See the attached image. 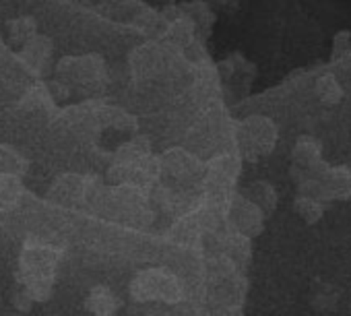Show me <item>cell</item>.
Here are the masks:
<instances>
[{
	"instance_id": "8992f818",
	"label": "cell",
	"mask_w": 351,
	"mask_h": 316,
	"mask_svg": "<svg viewBox=\"0 0 351 316\" xmlns=\"http://www.w3.org/2000/svg\"><path fill=\"white\" fill-rule=\"evenodd\" d=\"M326 166L328 164H324V160H322V147L314 136L304 134L293 143L289 176L295 182V186L318 178Z\"/></svg>"
},
{
	"instance_id": "5bb4252c",
	"label": "cell",
	"mask_w": 351,
	"mask_h": 316,
	"mask_svg": "<svg viewBox=\"0 0 351 316\" xmlns=\"http://www.w3.org/2000/svg\"><path fill=\"white\" fill-rule=\"evenodd\" d=\"M326 211V203L306 197V195H295L293 197V213L306 223V226H316Z\"/></svg>"
},
{
	"instance_id": "ba28073f",
	"label": "cell",
	"mask_w": 351,
	"mask_h": 316,
	"mask_svg": "<svg viewBox=\"0 0 351 316\" xmlns=\"http://www.w3.org/2000/svg\"><path fill=\"white\" fill-rule=\"evenodd\" d=\"M93 195H97L95 180L87 176H77V174L58 176L50 189V199L62 205H77V203L87 201Z\"/></svg>"
},
{
	"instance_id": "52a82bcc",
	"label": "cell",
	"mask_w": 351,
	"mask_h": 316,
	"mask_svg": "<svg viewBox=\"0 0 351 316\" xmlns=\"http://www.w3.org/2000/svg\"><path fill=\"white\" fill-rule=\"evenodd\" d=\"M265 221H267L265 213L252 201H248L242 193H236L232 197L230 207L226 211V219H223V223L228 226L232 234H240L248 240L263 234Z\"/></svg>"
},
{
	"instance_id": "4fadbf2b",
	"label": "cell",
	"mask_w": 351,
	"mask_h": 316,
	"mask_svg": "<svg viewBox=\"0 0 351 316\" xmlns=\"http://www.w3.org/2000/svg\"><path fill=\"white\" fill-rule=\"evenodd\" d=\"M242 195H244L248 201H252V203L265 213L267 219L275 213V209H277V205H279V195H277V191L273 189V184L267 182V180H254V182H250V184L242 191Z\"/></svg>"
},
{
	"instance_id": "ac0fdd59",
	"label": "cell",
	"mask_w": 351,
	"mask_h": 316,
	"mask_svg": "<svg viewBox=\"0 0 351 316\" xmlns=\"http://www.w3.org/2000/svg\"><path fill=\"white\" fill-rule=\"evenodd\" d=\"M27 170V164L23 157L7 147V145H0V176H17L21 178Z\"/></svg>"
},
{
	"instance_id": "ffe728a7",
	"label": "cell",
	"mask_w": 351,
	"mask_h": 316,
	"mask_svg": "<svg viewBox=\"0 0 351 316\" xmlns=\"http://www.w3.org/2000/svg\"><path fill=\"white\" fill-rule=\"evenodd\" d=\"M36 29L38 27H36V21L32 17H19L13 23H9V38L15 46L23 48L27 42H32L38 36Z\"/></svg>"
},
{
	"instance_id": "30bf717a",
	"label": "cell",
	"mask_w": 351,
	"mask_h": 316,
	"mask_svg": "<svg viewBox=\"0 0 351 316\" xmlns=\"http://www.w3.org/2000/svg\"><path fill=\"white\" fill-rule=\"evenodd\" d=\"M21 60L25 62V66L34 73V75H44L48 64H50V56H52V42L48 38L36 36L32 42H27L21 50H19Z\"/></svg>"
},
{
	"instance_id": "5b68a950",
	"label": "cell",
	"mask_w": 351,
	"mask_h": 316,
	"mask_svg": "<svg viewBox=\"0 0 351 316\" xmlns=\"http://www.w3.org/2000/svg\"><path fill=\"white\" fill-rule=\"evenodd\" d=\"M58 81L66 87H81L87 91H99L106 79L104 60L97 56H85V58H64L58 69Z\"/></svg>"
},
{
	"instance_id": "d6986e66",
	"label": "cell",
	"mask_w": 351,
	"mask_h": 316,
	"mask_svg": "<svg viewBox=\"0 0 351 316\" xmlns=\"http://www.w3.org/2000/svg\"><path fill=\"white\" fill-rule=\"evenodd\" d=\"M316 97L324 104V106H337L343 99V89L339 85V81L332 75H322L316 81Z\"/></svg>"
},
{
	"instance_id": "2e32d148",
	"label": "cell",
	"mask_w": 351,
	"mask_h": 316,
	"mask_svg": "<svg viewBox=\"0 0 351 316\" xmlns=\"http://www.w3.org/2000/svg\"><path fill=\"white\" fill-rule=\"evenodd\" d=\"M147 155H151L149 138H147V136H136V138L124 143V145L116 151L114 164H132V162L143 160V157H147Z\"/></svg>"
},
{
	"instance_id": "8fae6325",
	"label": "cell",
	"mask_w": 351,
	"mask_h": 316,
	"mask_svg": "<svg viewBox=\"0 0 351 316\" xmlns=\"http://www.w3.org/2000/svg\"><path fill=\"white\" fill-rule=\"evenodd\" d=\"M240 273L246 271L250 258H252V246L250 240L240 236V234H232L228 232L226 236H221V250H219Z\"/></svg>"
},
{
	"instance_id": "6da1fadb",
	"label": "cell",
	"mask_w": 351,
	"mask_h": 316,
	"mask_svg": "<svg viewBox=\"0 0 351 316\" xmlns=\"http://www.w3.org/2000/svg\"><path fill=\"white\" fill-rule=\"evenodd\" d=\"M60 250L40 240H25L19 254L17 283L23 285L36 304L48 302L54 293L56 271L60 265Z\"/></svg>"
},
{
	"instance_id": "603a6c76",
	"label": "cell",
	"mask_w": 351,
	"mask_h": 316,
	"mask_svg": "<svg viewBox=\"0 0 351 316\" xmlns=\"http://www.w3.org/2000/svg\"><path fill=\"white\" fill-rule=\"evenodd\" d=\"M211 316H242L240 306H213Z\"/></svg>"
},
{
	"instance_id": "277c9868",
	"label": "cell",
	"mask_w": 351,
	"mask_h": 316,
	"mask_svg": "<svg viewBox=\"0 0 351 316\" xmlns=\"http://www.w3.org/2000/svg\"><path fill=\"white\" fill-rule=\"evenodd\" d=\"M240 157L246 162H261L263 157L271 155L277 145V124L269 116H248L236 124L234 130Z\"/></svg>"
},
{
	"instance_id": "9a60e30c",
	"label": "cell",
	"mask_w": 351,
	"mask_h": 316,
	"mask_svg": "<svg viewBox=\"0 0 351 316\" xmlns=\"http://www.w3.org/2000/svg\"><path fill=\"white\" fill-rule=\"evenodd\" d=\"M23 197V184L17 176H0V213L13 211Z\"/></svg>"
},
{
	"instance_id": "44dd1931",
	"label": "cell",
	"mask_w": 351,
	"mask_h": 316,
	"mask_svg": "<svg viewBox=\"0 0 351 316\" xmlns=\"http://www.w3.org/2000/svg\"><path fill=\"white\" fill-rule=\"evenodd\" d=\"M11 304L15 306V310H19V312H29L32 308H34V297L29 295V291L23 287V285H15V289H13V293H11Z\"/></svg>"
},
{
	"instance_id": "7402d4cb",
	"label": "cell",
	"mask_w": 351,
	"mask_h": 316,
	"mask_svg": "<svg viewBox=\"0 0 351 316\" xmlns=\"http://www.w3.org/2000/svg\"><path fill=\"white\" fill-rule=\"evenodd\" d=\"M349 54H351V34L341 32L332 40V54H330V58L332 60H341V58H345Z\"/></svg>"
},
{
	"instance_id": "7c38bea8",
	"label": "cell",
	"mask_w": 351,
	"mask_h": 316,
	"mask_svg": "<svg viewBox=\"0 0 351 316\" xmlns=\"http://www.w3.org/2000/svg\"><path fill=\"white\" fill-rule=\"evenodd\" d=\"M118 308H120L118 295L106 285L91 287L85 297V310L91 316H116Z\"/></svg>"
},
{
	"instance_id": "7a4b0ae2",
	"label": "cell",
	"mask_w": 351,
	"mask_h": 316,
	"mask_svg": "<svg viewBox=\"0 0 351 316\" xmlns=\"http://www.w3.org/2000/svg\"><path fill=\"white\" fill-rule=\"evenodd\" d=\"M128 293L134 302L141 304L147 302L180 304L186 297L180 277L171 273L169 269H161V267L138 271L128 285Z\"/></svg>"
},
{
	"instance_id": "9c48e42d",
	"label": "cell",
	"mask_w": 351,
	"mask_h": 316,
	"mask_svg": "<svg viewBox=\"0 0 351 316\" xmlns=\"http://www.w3.org/2000/svg\"><path fill=\"white\" fill-rule=\"evenodd\" d=\"M322 193L328 203L351 201V168L347 166H326L318 176Z\"/></svg>"
},
{
	"instance_id": "3957f363",
	"label": "cell",
	"mask_w": 351,
	"mask_h": 316,
	"mask_svg": "<svg viewBox=\"0 0 351 316\" xmlns=\"http://www.w3.org/2000/svg\"><path fill=\"white\" fill-rule=\"evenodd\" d=\"M159 162H161V180H167V184H163L165 189L182 195H189L197 186L203 189L207 166L201 164L199 157H195L191 151L180 147L167 149L165 153L159 155Z\"/></svg>"
},
{
	"instance_id": "e0dca14e",
	"label": "cell",
	"mask_w": 351,
	"mask_h": 316,
	"mask_svg": "<svg viewBox=\"0 0 351 316\" xmlns=\"http://www.w3.org/2000/svg\"><path fill=\"white\" fill-rule=\"evenodd\" d=\"M157 62H159V54H157V50L153 48V44H145V46L138 48V50L132 54V58H130L132 73H134L136 77H149L151 73H155Z\"/></svg>"
}]
</instances>
